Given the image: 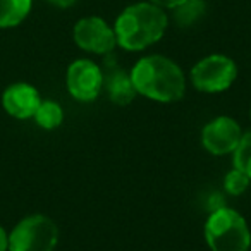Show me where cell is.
Segmentation results:
<instances>
[{
    "instance_id": "cell-1",
    "label": "cell",
    "mask_w": 251,
    "mask_h": 251,
    "mask_svg": "<svg viewBox=\"0 0 251 251\" xmlns=\"http://www.w3.org/2000/svg\"><path fill=\"white\" fill-rule=\"evenodd\" d=\"M134 90L148 100L172 103L186 93V76L172 59L165 55L141 57L131 69Z\"/></svg>"
},
{
    "instance_id": "cell-2",
    "label": "cell",
    "mask_w": 251,
    "mask_h": 251,
    "mask_svg": "<svg viewBox=\"0 0 251 251\" xmlns=\"http://www.w3.org/2000/svg\"><path fill=\"white\" fill-rule=\"evenodd\" d=\"M169 16L151 2L131 4L117 16L114 25L117 47L127 52H141L164 38Z\"/></svg>"
},
{
    "instance_id": "cell-3",
    "label": "cell",
    "mask_w": 251,
    "mask_h": 251,
    "mask_svg": "<svg viewBox=\"0 0 251 251\" xmlns=\"http://www.w3.org/2000/svg\"><path fill=\"white\" fill-rule=\"evenodd\" d=\"M205 241L212 251H250L251 230L239 212L220 206L206 219Z\"/></svg>"
},
{
    "instance_id": "cell-4",
    "label": "cell",
    "mask_w": 251,
    "mask_h": 251,
    "mask_svg": "<svg viewBox=\"0 0 251 251\" xmlns=\"http://www.w3.org/2000/svg\"><path fill=\"white\" fill-rule=\"evenodd\" d=\"M57 243L59 227L42 213L25 217L9 234V251H53Z\"/></svg>"
},
{
    "instance_id": "cell-5",
    "label": "cell",
    "mask_w": 251,
    "mask_h": 251,
    "mask_svg": "<svg viewBox=\"0 0 251 251\" xmlns=\"http://www.w3.org/2000/svg\"><path fill=\"white\" fill-rule=\"evenodd\" d=\"M193 86L201 93H222L229 90L237 77V66L224 53H212L191 67Z\"/></svg>"
},
{
    "instance_id": "cell-6",
    "label": "cell",
    "mask_w": 251,
    "mask_h": 251,
    "mask_svg": "<svg viewBox=\"0 0 251 251\" xmlns=\"http://www.w3.org/2000/svg\"><path fill=\"white\" fill-rule=\"evenodd\" d=\"M74 43L84 52L95 55H110L117 47L114 26L98 16H88L74 25L73 29Z\"/></svg>"
},
{
    "instance_id": "cell-7",
    "label": "cell",
    "mask_w": 251,
    "mask_h": 251,
    "mask_svg": "<svg viewBox=\"0 0 251 251\" xmlns=\"http://www.w3.org/2000/svg\"><path fill=\"white\" fill-rule=\"evenodd\" d=\"M66 84L77 101H93L103 90V71L90 59H77L67 67Z\"/></svg>"
},
{
    "instance_id": "cell-8",
    "label": "cell",
    "mask_w": 251,
    "mask_h": 251,
    "mask_svg": "<svg viewBox=\"0 0 251 251\" xmlns=\"http://www.w3.org/2000/svg\"><path fill=\"white\" fill-rule=\"evenodd\" d=\"M241 138H243V129L239 122L229 115L215 117L201 131L203 148L215 157L232 153L239 145Z\"/></svg>"
},
{
    "instance_id": "cell-9",
    "label": "cell",
    "mask_w": 251,
    "mask_h": 251,
    "mask_svg": "<svg viewBox=\"0 0 251 251\" xmlns=\"http://www.w3.org/2000/svg\"><path fill=\"white\" fill-rule=\"evenodd\" d=\"M40 101H42V97L38 90L28 83H14L5 88V91L2 93L4 110L19 121L33 119Z\"/></svg>"
},
{
    "instance_id": "cell-10",
    "label": "cell",
    "mask_w": 251,
    "mask_h": 251,
    "mask_svg": "<svg viewBox=\"0 0 251 251\" xmlns=\"http://www.w3.org/2000/svg\"><path fill=\"white\" fill-rule=\"evenodd\" d=\"M103 67V88L107 90V95L115 105L126 107L136 98V90H134L133 79L127 71H124L110 55H105Z\"/></svg>"
},
{
    "instance_id": "cell-11",
    "label": "cell",
    "mask_w": 251,
    "mask_h": 251,
    "mask_svg": "<svg viewBox=\"0 0 251 251\" xmlns=\"http://www.w3.org/2000/svg\"><path fill=\"white\" fill-rule=\"evenodd\" d=\"M33 0H0V29L14 28L28 18Z\"/></svg>"
},
{
    "instance_id": "cell-12",
    "label": "cell",
    "mask_w": 251,
    "mask_h": 251,
    "mask_svg": "<svg viewBox=\"0 0 251 251\" xmlns=\"http://www.w3.org/2000/svg\"><path fill=\"white\" fill-rule=\"evenodd\" d=\"M205 0H184L182 4L172 9V19L181 28H189L205 16Z\"/></svg>"
},
{
    "instance_id": "cell-13",
    "label": "cell",
    "mask_w": 251,
    "mask_h": 251,
    "mask_svg": "<svg viewBox=\"0 0 251 251\" xmlns=\"http://www.w3.org/2000/svg\"><path fill=\"white\" fill-rule=\"evenodd\" d=\"M33 119L42 129H57L64 122V108L53 100H42Z\"/></svg>"
},
{
    "instance_id": "cell-14",
    "label": "cell",
    "mask_w": 251,
    "mask_h": 251,
    "mask_svg": "<svg viewBox=\"0 0 251 251\" xmlns=\"http://www.w3.org/2000/svg\"><path fill=\"white\" fill-rule=\"evenodd\" d=\"M232 165L251 179V131L243 133L239 145L232 151Z\"/></svg>"
},
{
    "instance_id": "cell-15",
    "label": "cell",
    "mask_w": 251,
    "mask_h": 251,
    "mask_svg": "<svg viewBox=\"0 0 251 251\" xmlns=\"http://www.w3.org/2000/svg\"><path fill=\"white\" fill-rule=\"evenodd\" d=\"M250 182H251V179L248 177L244 172L237 171V169H232L230 172H227L226 179H224V188H226V191L229 193L230 196H239L246 191Z\"/></svg>"
},
{
    "instance_id": "cell-16",
    "label": "cell",
    "mask_w": 251,
    "mask_h": 251,
    "mask_svg": "<svg viewBox=\"0 0 251 251\" xmlns=\"http://www.w3.org/2000/svg\"><path fill=\"white\" fill-rule=\"evenodd\" d=\"M148 2H151V4H155L157 7L160 9H169V11H172L174 7H177L179 4H182L184 0H148Z\"/></svg>"
},
{
    "instance_id": "cell-17",
    "label": "cell",
    "mask_w": 251,
    "mask_h": 251,
    "mask_svg": "<svg viewBox=\"0 0 251 251\" xmlns=\"http://www.w3.org/2000/svg\"><path fill=\"white\" fill-rule=\"evenodd\" d=\"M9 250V234L5 232V229L0 226V251Z\"/></svg>"
},
{
    "instance_id": "cell-18",
    "label": "cell",
    "mask_w": 251,
    "mask_h": 251,
    "mask_svg": "<svg viewBox=\"0 0 251 251\" xmlns=\"http://www.w3.org/2000/svg\"><path fill=\"white\" fill-rule=\"evenodd\" d=\"M50 4L55 5V7H60V9H67L71 5L76 4V0H49Z\"/></svg>"
},
{
    "instance_id": "cell-19",
    "label": "cell",
    "mask_w": 251,
    "mask_h": 251,
    "mask_svg": "<svg viewBox=\"0 0 251 251\" xmlns=\"http://www.w3.org/2000/svg\"><path fill=\"white\" fill-rule=\"evenodd\" d=\"M250 117H251V110H250Z\"/></svg>"
},
{
    "instance_id": "cell-20",
    "label": "cell",
    "mask_w": 251,
    "mask_h": 251,
    "mask_svg": "<svg viewBox=\"0 0 251 251\" xmlns=\"http://www.w3.org/2000/svg\"><path fill=\"white\" fill-rule=\"evenodd\" d=\"M7 251H9V250H7Z\"/></svg>"
}]
</instances>
